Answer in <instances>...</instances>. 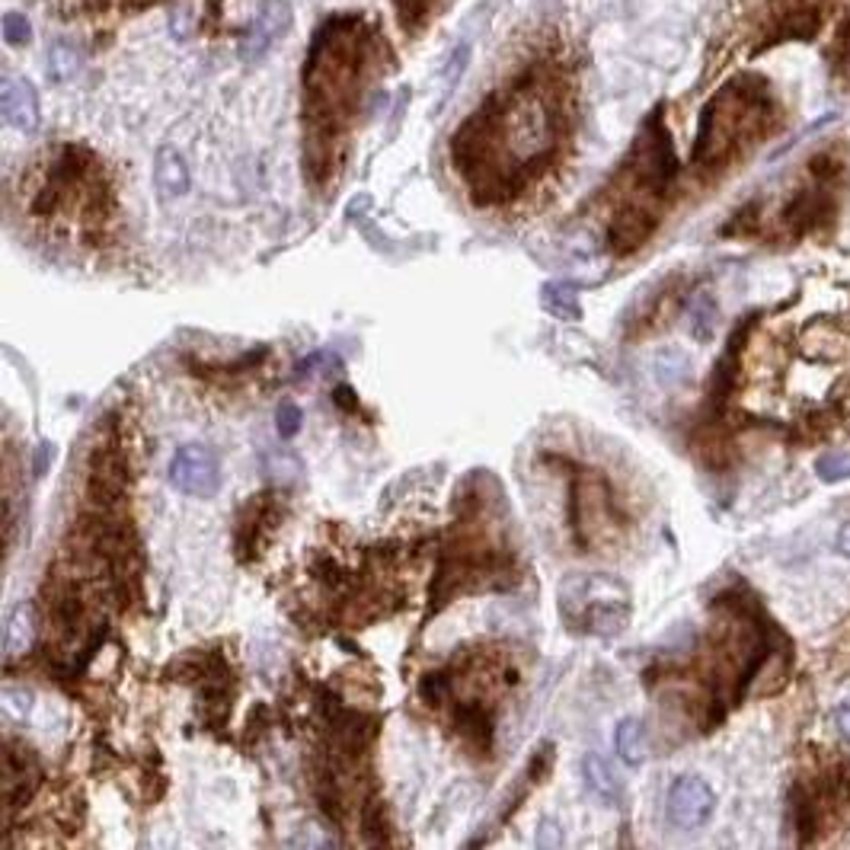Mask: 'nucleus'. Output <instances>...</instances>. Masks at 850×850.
<instances>
[{
    "label": "nucleus",
    "instance_id": "nucleus-23",
    "mask_svg": "<svg viewBox=\"0 0 850 850\" xmlns=\"http://www.w3.org/2000/svg\"><path fill=\"white\" fill-rule=\"evenodd\" d=\"M713 327H716V304L710 294H700L694 301V320H690V330L697 340H710L713 337Z\"/></svg>",
    "mask_w": 850,
    "mask_h": 850
},
{
    "label": "nucleus",
    "instance_id": "nucleus-6",
    "mask_svg": "<svg viewBox=\"0 0 850 850\" xmlns=\"http://www.w3.org/2000/svg\"><path fill=\"white\" fill-rule=\"evenodd\" d=\"M774 97L764 80L738 77L726 84L700 115V131L694 144V167L713 176L758 144L774 125Z\"/></svg>",
    "mask_w": 850,
    "mask_h": 850
},
{
    "label": "nucleus",
    "instance_id": "nucleus-18",
    "mask_svg": "<svg viewBox=\"0 0 850 850\" xmlns=\"http://www.w3.org/2000/svg\"><path fill=\"white\" fill-rule=\"evenodd\" d=\"M614 748L621 754V761L626 764H643L649 754V738H646V726L639 720H624L614 733Z\"/></svg>",
    "mask_w": 850,
    "mask_h": 850
},
{
    "label": "nucleus",
    "instance_id": "nucleus-26",
    "mask_svg": "<svg viewBox=\"0 0 850 850\" xmlns=\"http://www.w3.org/2000/svg\"><path fill=\"white\" fill-rule=\"evenodd\" d=\"M828 58H832V64H835V71L850 80V20L841 26V33H838V42L828 49Z\"/></svg>",
    "mask_w": 850,
    "mask_h": 850
},
{
    "label": "nucleus",
    "instance_id": "nucleus-7",
    "mask_svg": "<svg viewBox=\"0 0 850 850\" xmlns=\"http://www.w3.org/2000/svg\"><path fill=\"white\" fill-rule=\"evenodd\" d=\"M106 176L100 161L84 148H61L42 173L33 199L39 218H67L80 227H100L106 218Z\"/></svg>",
    "mask_w": 850,
    "mask_h": 850
},
{
    "label": "nucleus",
    "instance_id": "nucleus-22",
    "mask_svg": "<svg viewBox=\"0 0 850 850\" xmlns=\"http://www.w3.org/2000/svg\"><path fill=\"white\" fill-rule=\"evenodd\" d=\"M432 3H435V0H394L399 26H403L406 33H419V29L429 23V16H432Z\"/></svg>",
    "mask_w": 850,
    "mask_h": 850
},
{
    "label": "nucleus",
    "instance_id": "nucleus-10",
    "mask_svg": "<svg viewBox=\"0 0 850 850\" xmlns=\"http://www.w3.org/2000/svg\"><path fill=\"white\" fill-rule=\"evenodd\" d=\"M170 483L186 496L208 499L221 490V464L205 445H182L170 460Z\"/></svg>",
    "mask_w": 850,
    "mask_h": 850
},
{
    "label": "nucleus",
    "instance_id": "nucleus-25",
    "mask_svg": "<svg viewBox=\"0 0 850 850\" xmlns=\"http://www.w3.org/2000/svg\"><path fill=\"white\" fill-rule=\"evenodd\" d=\"M3 39H7V46H29V39H33V26H29V20L23 16V13H7L3 16Z\"/></svg>",
    "mask_w": 850,
    "mask_h": 850
},
{
    "label": "nucleus",
    "instance_id": "nucleus-15",
    "mask_svg": "<svg viewBox=\"0 0 850 850\" xmlns=\"http://www.w3.org/2000/svg\"><path fill=\"white\" fill-rule=\"evenodd\" d=\"M3 122L26 135L39 128L42 106H39V93L29 80H23V77L3 80Z\"/></svg>",
    "mask_w": 850,
    "mask_h": 850
},
{
    "label": "nucleus",
    "instance_id": "nucleus-12",
    "mask_svg": "<svg viewBox=\"0 0 850 850\" xmlns=\"http://www.w3.org/2000/svg\"><path fill=\"white\" fill-rule=\"evenodd\" d=\"M39 774L42 771H39V761L33 758V751L23 748L20 741L7 738V745H3V781H0L7 815L13 812V805H23L29 796L36 794V787L42 781Z\"/></svg>",
    "mask_w": 850,
    "mask_h": 850
},
{
    "label": "nucleus",
    "instance_id": "nucleus-4",
    "mask_svg": "<svg viewBox=\"0 0 850 850\" xmlns=\"http://www.w3.org/2000/svg\"><path fill=\"white\" fill-rule=\"evenodd\" d=\"M675 176V151L662 110L646 118L630 157L614 176V215L608 225V250L624 256L639 250L662 221L665 192Z\"/></svg>",
    "mask_w": 850,
    "mask_h": 850
},
{
    "label": "nucleus",
    "instance_id": "nucleus-20",
    "mask_svg": "<svg viewBox=\"0 0 850 850\" xmlns=\"http://www.w3.org/2000/svg\"><path fill=\"white\" fill-rule=\"evenodd\" d=\"M585 784L601 796V799H618V796H621V787H618L611 767H608L598 754H588V758H585Z\"/></svg>",
    "mask_w": 850,
    "mask_h": 850
},
{
    "label": "nucleus",
    "instance_id": "nucleus-27",
    "mask_svg": "<svg viewBox=\"0 0 850 850\" xmlns=\"http://www.w3.org/2000/svg\"><path fill=\"white\" fill-rule=\"evenodd\" d=\"M301 422H304L301 409L284 399L282 406H279V413H276V429H279V435H282V439H294V435L301 432Z\"/></svg>",
    "mask_w": 850,
    "mask_h": 850
},
{
    "label": "nucleus",
    "instance_id": "nucleus-8",
    "mask_svg": "<svg viewBox=\"0 0 850 850\" xmlns=\"http://www.w3.org/2000/svg\"><path fill=\"white\" fill-rule=\"evenodd\" d=\"M560 621L582 636H618L630 621V592L624 582L601 572H575L557 592Z\"/></svg>",
    "mask_w": 850,
    "mask_h": 850
},
{
    "label": "nucleus",
    "instance_id": "nucleus-5",
    "mask_svg": "<svg viewBox=\"0 0 850 850\" xmlns=\"http://www.w3.org/2000/svg\"><path fill=\"white\" fill-rule=\"evenodd\" d=\"M515 684V669L496 652H470L448 669L429 672L419 684V697L432 710H448V720L470 748L490 751L496 716L506 687Z\"/></svg>",
    "mask_w": 850,
    "mask_h": 850
},
{
    "label": "nucleus",
    "instance_id": "nucleus-19",
    "mask_svg": "<svg viewBox=\"0 0 850 850\" xmlns=\"http://www.w3.org/2000/svg\"><path fill=\"white\" fill-rule=\"evenodd\" d=\"M544 307L554 314V317H563V320H579V291L569 282H550L544 284Z\"/></svg>",
    "mask_w": 850,
    "mask_h": 850
},
{
    "label": "nucleus",
    "instance_id": "nucleus-9",
    "mask_svg": "<svg viewBox=\"0 0 850 850\" xmlns=\"http://www.w3.org/2000/svg\"><path fill=\"white\" fill-rule=\"evenodd\" d=\"M621 515L608 480L592 467H575L569 480V528L582 550L614 537Z\"/></svg>",
    "mask_w": 850,
    "mask_h": 850
},
{
    "label": "nucleus",
    "instance_id": "nucleus-29",
    "mask_svg": "<svg viewBox=\"0 0 850 850\" xmlns=\"http://www.w3.org/2000/svg\"><path fill=\"white\" fill-rule=\"evenodd\" d=\"M838 550H841L845 557H850V521L838 531Z\"/></svg>",
    "mask_w": 850,
    "mask_h": 850
},
{
    "label": "nucleus",
    "instance_id": "nucleus-3",
    "mask_svg": "<svg viewBox=\"0 0 850 850\" xmlns=\"http://www.w3.org/2000/svg\"><path fill=\"white\" fill-rule=\"evenodd\" d=\"M452 537L445 544L435 598L445 605L467 592L509 588L518 575L509 541V506L496 477L473 473L457 496Z\"/></svg>",
    "mask_w": 850,
    "mask_h": 850
},
{
    "label": "nucleus",
    "instance_id": "nucleus-11",
    "mask_svg": "<svg viewBox=\"0 0 850 850\" xmlns=\"http://www.w3.org/2000/svg\"><path fill=\"white\" fill-rule=\"evenodd\" d=\"M291 23H294V13H291L288 0H266L243 33V42H240L243 61H259L269 55V49L288 36Z\"/></svg>",
    "mask_w": 850,
    "mask_h": 850
},
{
    "label": "nucleus",
    "instance_id": "nucleus-1",
    "mask_svg": "<svg viewBox=\"0 0 850 850\" xmlns=\"http://www.w3.org/2000/svg\"><path fill=\"white\" fill-rule=\"evenodd\" d=\"M567 118L563 77L547 67H528L454 131V170L480 205L509 202L554 167L567 138Z\"/></svg>",
    "mask_w": 850,
    "mask_h": 850
},
{
    "label": "nucleus",
    "instance_id": "nucleus-16",
    "mask_svg": "<svg viewBox=\"0 0 850 850\" xmlns=\"http://www.w3.org/2000/svg\"><path fill=\"white\" fill-rule=\"evenodd\" d=\"M276 518H279V503L276 499L256 496V499L246 503L243 515L237 518V550H240V557L246 550H259L266 544Z\"/></svg>",
    "mask_w": 850,
    "mask_h": 850
},
{
    "label": "nucleus",
    "instance_id": "nucleus-28",
    "mask_svg": "<svg viewBox=\"0 0 850 850\" xmlns=\"http://www.w3.org/2000/svg\"><path fill=\"white\" fill-rule=\"evenodd\" d=\"M835 723H838L841 736H845L850 741V707H841V710L835 713Z\"/></svg>",
    "mask_w": 850,
    "mask_h": 850
},
{
    "label": "nucleus",
    "instance_id": "nucleus-17",
    "mask_svg": "<svg viewBox=\"0 0 850 850\" xmlns=\"http://www.w3.org/2000/svg\"><path fill=\"white\" fill-rule=\"evenodd\" d=\"M154 186H157V195L164 202L179 199V195L189 192V167H186L182 154L176 148H170V144H164L154 154Z\"/></svg>",
    "mask_w": 850,
    "mask_h": 850
},
{
    "label": "nucleus",
    "instance_id": "nucleus-21",
    "mask_svg": "<svg viewBox=\"0 0 850 850\" xmlns=\"http://www.w3.org/2000/svg\"><path fill=\"white\" fill-rule=\"evenodd\" d=\"M46 67H49V74L55 77L58 84H64V80H71L74 74H77V67H80V58H77V49L71 46V42H52V49H49V58H46Z\"/></svg>",
    "mask_w": 850,
    "mask_h": 850
},
{
    "label": "nucleus",
    "instance_id": "nucleus-24",
    "mask_svg": "<svg viewBox=\"0 0 850 850\" xmlns=\"http://www.w3.org/2000/svg\"><path fill=\"white\" fill-rule=\"evenodd\" d=\"M845 477H850L848 452L825 454V457L819 460V480H822V483H838V480H845Z\"/></svg>",
    "mask_w": 850,
    "mask_h": 850
},
{
    "label": "nucleus",
    "instance_id": "nucleus-13",
    "mask_svg": "<svg viewBox=\"0 0 850 850\" xmlns=\"http://www.w3.org/2000/svg\"><path fill=\"white\" fill-rule=\"evenodd\" d=\"M825 0H771V33L761 46H774L781 39H809L819 29Z\"/></svg>",
    "mask_w": 850,
    "mask_h": 850
},
{
    "label": "nucleus",
    "instance_id": "nucleus-14",
    "mask_svg": "<svg viewBox=\"0 0 850 850\" xmlns=\"http://www.w3.org/2000/svg\"><path fill=\"white\" fill-rule=\"evenodd\" d=\"M713 790L700 777H681L669 794V819L684 832L700 828L713 812Z\"/></svg>",
    "mask_w": 850,
    "mask_h": 850
},
{
    "label": "nucleus",
    "instance_id": "nucleus-2",
    "mask_svg": "<svg viewBox=\"0 0 850 850\" xmlns=\"http://www.w3.org/2000/svg\"><path fill=\"white\" fill-rule=\"evenodd\" d=\"M384 39L358 13H337L320 23L301 67V122L307 128V170L320 182L333 176L342 138L358 110L365 71Z\"/></svg>",
    "mask_w": 850,
    "mask_h": 850
}]
</instances>
